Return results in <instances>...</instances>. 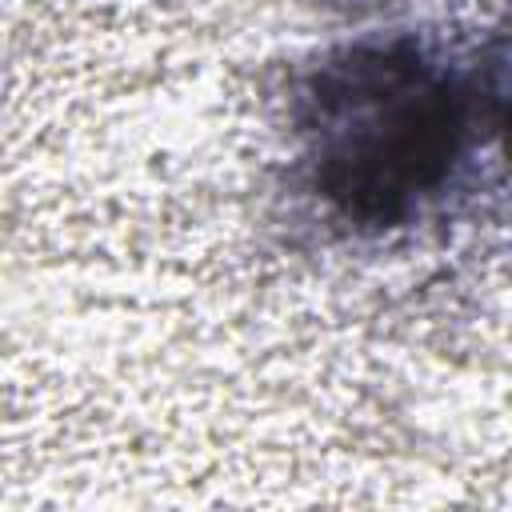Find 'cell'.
<instances>
[{"label":"cell","instance_id":"obj_1","mask_svg":"<svg viewBox=\"0 0 512 512\" xmlns=\"http://www.w3.org/2000/svg\"><path fill=\"white\" fill-rule=\"evenodd\" d=\"M484 96L476 64L408 32L328 52L292 108L308 196L352 232L412 224L480 152Z\"/></svg>","mask_w":512,"mask_h":512}]
</instances>
